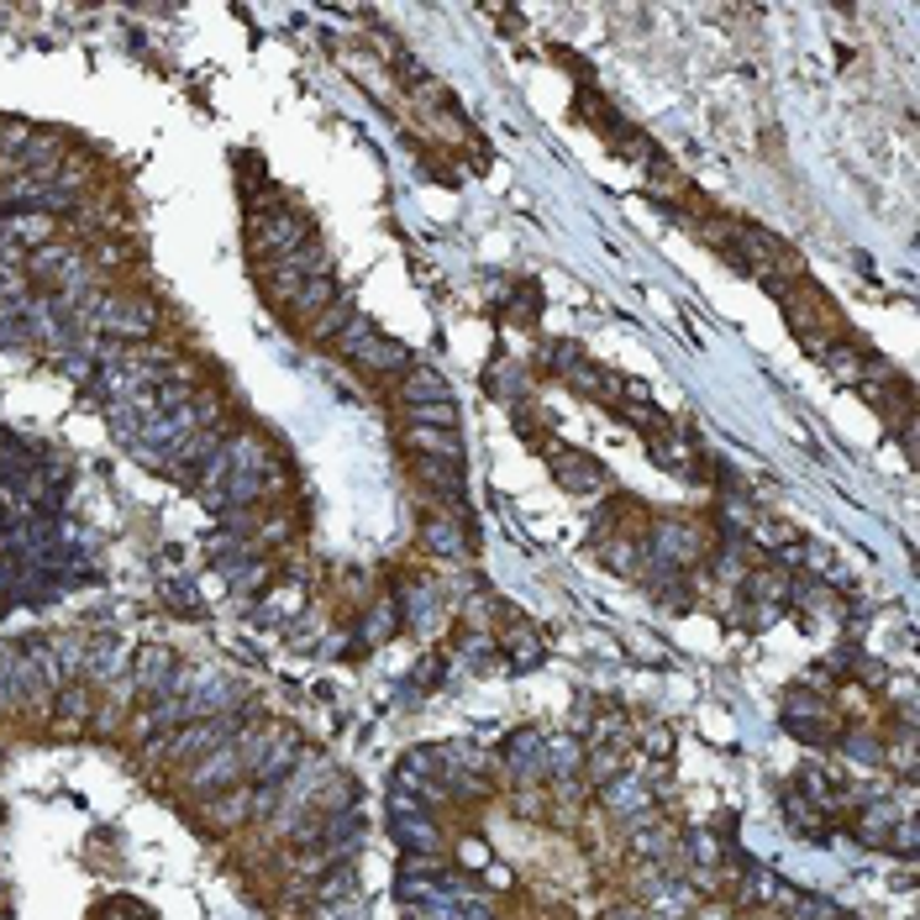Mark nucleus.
<instances>
[{"instance_id":"nucleus-1","label":"nucleus","mask_w":920,"mask_h":920,"mask_svg":"<svg viewBox=\"0 0 920 920\" xmlns=\"http://www.w3.org/2000/svg\"><path fill=\"white\" fill-rule=\"evenodd\" d=\"M132 683H137L143 694H158V700H169V694L179 689L174 657L164 653V647H143V653H137V668H132Z\"/></svg>"},{"instance_id":"nucleus-2","label":"nucleus","mask_w":920,"mask_h":920,"mask_svg":"<svg viewBox=\"0 0 920 920\" xmlns=\"http://www.w3.org/2000/svg\"><path fill=\"white\" fill-rule=\"evenodd\" d=\"M100 322H106V327H117V331L143 337V331H153L158 311H153L143 295H106V300H100Z\"/></svg>"},{"instance_id":"nucleus-3","label":"nucleus","mask_w":920,"mask_h":920,"mask_svg":"<svg viewBox=\"0 0 920 920\" xmlns=\"http://www.w3.org/2000/svg\"><path fill=\"white\" fill-rule=\"evenodd\" d=\"M331 300H337V285H331L327 274H316V279H305L295 290V300L285 305V322H316Z\"/></svg>"},{"instance_id":"nucleus-4","label":"nucleus","mask_w":920,"mask_h":920,"mask_svg":"<svg viewBox=\"0 0 920 920\" xmlns=\"http://www.w3.org/2000/svg\"><path fill=\"white\" fill-rule=\"evenodd\" d=\"M43 238H48V216L43 210H11L0 221V242L5 247H43Z\"/></svg>"},{"instance_id":"nucleus-5","label":"nucleus","mask_w":920,"mask_h":920,"mask_svg":"<svg viewBox=\"0 0 920 920\" xmlns=\"http://www.w3.org/2000/svg\"><path fill=\"white\" fill-rule=\"evenodd\" d=\"M405 443L426 452V458H447V463H463V443H458V432H443V426H411L405 432Z\"/></svg>"},{"instance_id":"nucleus-6","label":"nucleus","mask_w":920,"mask_h":920,"mask_svg":"<svg viewBox=\"0 0 920 920\" xmlns=\"http://www.w3.org/2000/svg\"><path fill=\"white\" fill-rule=\"evenodd\" d=\"M238 773H242V752H238V747H221V752H210V763H206V768L195 773V784L216 795V789H227V784H232Z\"/></svg>"},{"instance_id":"nucleus-7","label":"nucleus","mask_w":920,"mask_h":920,"mask_svg":"<svg viewBox=\"0 0 920 920\" xmlns=\"http://www.w3.org/2000/svg\"><path fill=\"white\" fill-rule=\"evenodd\" d=\"M416 479L426 489H443V495H463V469L447 463V458H421L416 463Z\"/></svg>"},{"instance_id":"nucleus-8","label":"nucleus","mask_w":920,"mask_h":920,"mask_svg":"<svg viewBox=\"0 0 920 920\" xmlns=\"http://www.w3.org/2000/svg\"><path fill=\"white\" fill-rule=\"evenodd\" d=\"M421 542H426L432 553H443V558H458V553H463V532H458L452 521H443V516H426V521H421Z\"/></svg>"},{"instance_id":"nucleus-9","label":"nucleus","mask_w":920,"mask_h":920,"mask_svg":"<svg viewBox=\"0 0 920 920\" xmlns=\"http://www.w3.org/2000/svg\"><path fill=\"white\" fill-rule=\"evenodd\" d=\"M405 400L411 405H437V400H452V395H447V385L432 368H405Z\"/></svg>"},{"instance_id":"nucleus-10","label":"nucleus","mask_w":920,"mask_h":920,"mask_svg":"<svg viewBox=\"0 0 920 920\" xmlns=\"http://www.w3.org/2000/svg\"><path fill=\"white\" fill-rule=\"evenodd\" d=\"M553 469H558V479H564L568 489H590V484H600V469H594L590 458H579V452H564V458H558V463H553Z\"/></svg>"},{"instance_id":"nucleus-11","label":"nucleus","mask_w":920,"mask_h":920,"mask_svg":"<svg viewBox=\"0 0 920 920\" xmlns=\"http://www.w3.org/2000/svg\"><path fill=\"white\" fill-rule=\"evenodd\" d=\"M784 815H789V821H795V826H800L804 836H815V842L826 836V815H821L815 804L804 800V795H789V800H784Z\"/></svg>"},{"instance_id":"nucleus-12","label":"nucleus","mask_w":920,"mask_h":920,"mask_svg":"<svg viewBox=\"0 0 920 920\" xmlns=\"http://www.w3.org/2000/svg\"><path fill=\"white\" fill-rule=\"evenodd\" d=\"M400 836H405V847H437V826L426 821V815H416V821H400Z\"/></svg>"}]
</instances>
